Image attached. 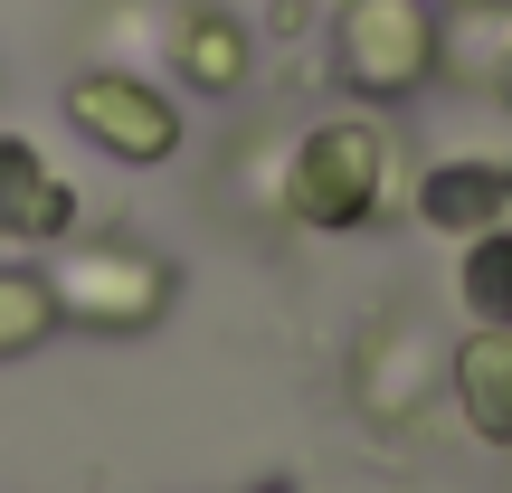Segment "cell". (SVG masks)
<instances>
[{"mask_svg": "<svg viewBox=\"0 0 512 493\" xmlns=\"http://www.w3.org/2000/svg\"><path fill=\"white\" fill-rule=\"evenodd\" d=\"M389 200V133L370 114H323L285 162V219L313 238H351Z\"/></svg>", "mask_w": 512, "mask_h": 493, "instance_id": "obj_1", "label": "cell"}, {"mask_svg": "<svg viewBox=\"0 0 512 493\" xmlns=\"http://www.w3.org/2000/svg\"><path fill=\"white\" fill-rule=\"evenodd\" d=\"M57 285V323L86 332H152L181 294V275L162 266L143 238H67V256L48 266Z\"/></svg>", "mask_w": 512, "mask_h": 493, "instance_id": "obj_2", "label": "cell"}, {"mask_svg": "<svg viewBox=\"0 0 512 493\" xmlns=\"http://www.w3.org/2000/svg\"><path fill=\"white\" fill-rule=\"evenodd\" d=\"M437 76V10L427 0H332V86L361 105H399Z\"/></svg>", "mask_w": 512, "mask_h": 493, "instance_id": "obj_3", "label": "cell"}, {"mask_svg": "<svg viewBox=\"0 0 512 493\" xmlns=\"http://www.w3.org/2000/svg\"><path fill=\"white\" fill-rule=\"evenodd\" d=\"M67 124L86 133L105 162H124V171H162L171 152H181V105H171L152 76H124V67H86V76H67Z\"/></svg>", "mask_w": 512, "mask_h": 493, "instance_id": "obj_4", "label": "cell"}, {"mask_svg": "<svg viewBox=\"0 0 512 493\" xmlns=\"http://www.w3.org/2000/svg\"><path fill=\"white\" fill-rule=\"evenodd\" d=\"M0 238L10 247H67L76 238V190L19 133H0Z\"/></svg>", "mask_w": 512, "mask_h": 493, "instance_id": "obj_5", "label": "cell"}, {"mask_svg": "<svg viewBox=\"0 0 512 493\" xmlns=\"http://www.w3.org/2000/svg\"><path fill=\"white\" fill-rule=\"evenodd\" d=\"M512 219V162H437L418 181V228L427 238H475V228H503Z\"/></svg>", "mask_w": 512, "mask_h": 493, "instance_id": "obj_6", "label": "cell"}, {"mask_svg": "<svg viewBox=\"0 0 512 493\" xmlns=\"http://www.w3.org/2000/svg\"><path fill=\"white\" fill-rule=\"evenodd\" d=\"M446 389H456L465 427L484 446H512V323H475L446 351Z\"/></svg>", "mask_w": 512, "mask_h": 493, "instance_id": "obj_7", "label": "cell"}, {"mask_svg": "<svg viewBox=\"0 0 512 493\" xmlns=\"http://www.w3.org/2000/svg\"><path fill=\"white\" fill-rule=\"evenodd\" d=\"M351 399H361L380 427H399L408 408L427 399V332H408V323H380V332L361 342V361H351Z\"/></svg>", "mask_w": 512, "mask_h": 493, "instance_id": "obj_8", "label": "cell"}, {"mask_svg": "<svg viewBox=\"0 0 512 493\" xmlns=\"http://www.w3.org/2000/svg\"><path fill=\"white\" fill-rule=\"evenodd\" d=\"M171 67H181L200 95H238L247 86V29L228 10H190L181 38H171Z\"/></svg>", "mask_w": 512, "mask_h": 493, "instance_id": "obj_9", "label": "cell"}, {"mask_svg": "<svg viewBox=\"0 0 512 493\" xmlns=\"http://www.w3.org/2000/svg\"><path fill=\"white\" fill-rule=\"evenodd\" d=\"M48 332H57V285L38 266H0V370L29 361Z\"/></svg>", "mask_w": 512, "mask_h": 493, "instance_id": "obj_10", "label": "cell"}, {"mask_svg": "<svg viewBox=\"0 0 512 493\" xmlns=\"http://www.w3.org/2000/svg\"><path fill=\"white\" fill-rule=\"evenodd\" d=\"M456 294L475 323H512V219L503 228H475L456 256Z\"/></svg>", "mask_w": 512, "mask_h": 493, "instance_id": "obj_11", "label": "cell"}, {"mask_svg": "<svg viewBox=\"0 0 512 493\" xmlns=\"http://www.w3.org/2000/svg\"><path fill=\"white\" fill-rule=\"evenodd\" d=\"M266 19H275V38H294V29L323 19V0H266Z\"/></svg>", "mask_w": 512, "mask_h": 493, "instance_id": "obj_12", "label": "cell"}]
</instances>
